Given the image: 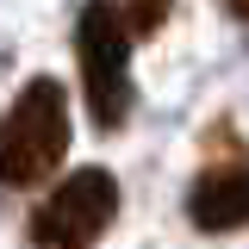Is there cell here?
<instances>
[{
    "mask_svg": "<svg viewBox=\"0 0 249 249\" xmlns=\"http://www.w3.org/2000/svg\"><path fill=\"white\" fill-rule=\"evenodd\" d=\"M62 150H69V100L50 75H37L19 88V100L0 119V181L37 187L44 175H56Z\"/></svg>",
    "mask_w": 249,
    "mask_h": 249,
    "instance_id": "obj_1",
    "label": "cell"
},
{
    "mask_svg": "<svg viewBox=\"0 0 249 249\" xmlns=\"http://www.w3.org/2000/svg\"><path fill=\"white\" fill-rule=\"evenodd\" d=\"M75 50H81V81H88V112L100 131H119L131 119V25L112 0H88L81 25H75Z\"/></svg>",
    "mask_w": 249,
    "mask_h": 249,
    "instance_id": "obj_2",
    "label": "cell"
},
{
    "mask_svg": "<svg viewBox=\"0 0 249 249\" xmlns=\"http://www.w3.org/2000/svg\"><path fill=\"white\" fill-rule=\"evenodd\" d=\"M119 212V181L106 168H75L69 181L31 212V243L37 249H93Z\"/></svg>",
    "mask_w": 249,
    "mask_h": 249,
    "instance_id": "obj_3",
    "label": "cell"
},
{
    "mask_svg": "<svg viewBox=\"0 0 249 249\" xmlns=\"http://www.w3.org/2000/svg\"><path fill=\"white\" fill-rule=\"evenodd\" d=\"M187 218L199 231H237L249 224V156L224 162V168H206L193 193H187Z\"/></svg>",
    "mask_w": 249,
    "mask_h": 249,
    "instance_id": "obj_4",
    "label": "cell"
},
{
    "mask_svg": "<svg viewBox=\"0 0 249 249\" xmlns=\"http://www.w3.org/2000/svg\"><path fill=\"white\" fill-rule=\"evenodd\" d=\"M168 19V0H124V25L131 31H156Z\"/></svg>",
    "mask_w": 249,
    "mask_h": 249,
    "instance_id": "obj_5",
    "label": "cell"
},
{
    "mask_svg": "<svg viewBox=\"0 0 249 249\" xmlns=\"http://www.w3.org/2000/svg\"><path fill=\"white\" fill-rule=\"evenodd\" d=\"M231 13H237V19H249V0H231Z\"/></svg>",
    "mask_w": 249,
    "mask_h": 249,
    "instance_id": "obj_6",
    "label": "cell"
}]
</instances>
